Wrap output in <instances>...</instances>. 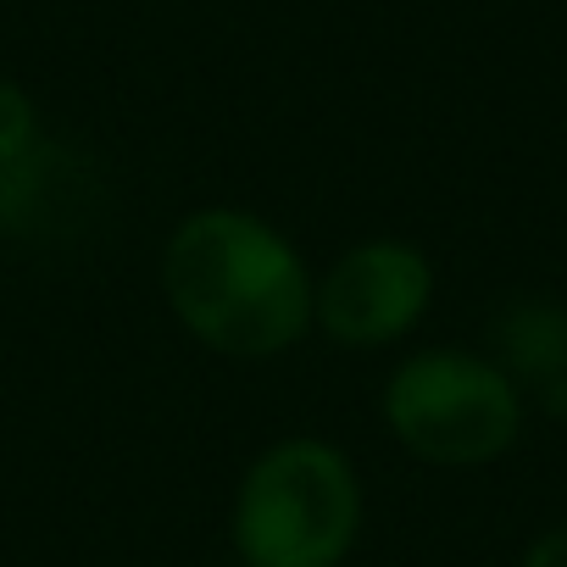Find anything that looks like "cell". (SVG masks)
<instances>
[{
	"instance_id": "cell-1",
	"label": "cell",
	"mask_w": 567,
	"mask_h": 567,
	"mask_svg": "<svg viewBox=\"0 0 567 567\" xmlns=\"http://www.w3.org/2000/svg\"><path fill=\"white\" fill-rule=\"evenodd\" d=\"M162 284L184 329L228 357H278L312 323L301 256L250 212H195L167 239Z\"/></svg>"
},
{
	"instance_id": "cell-2",
	"label": "cell",
	"mask_w": 567,
	"mask_h": 567,
	"mask_svg": "<svg viewBox=\"0 0 567 567\" xmlns=\"http://www.w3.org/2000/svg\"><path fill=\"white\" fill-rule=\"evenodd\" d=\"M357 523V473L323 440H284L256 456L234 501V545L250 567H340Z\"/></svg>"
},
{
	"instance_id": "cell-4",
	"label": "cell",
	"mask_w": 567,
	"mask_h": 567,
	"mask_svg": "<svg viewBox=\"0 0 567 567\" xmlns=\"http://www.w3.org/2000/svg\"><path fill=\"white\" fill-rule=\"evenodd\" d=\"M429 290H434V272L417 245L373 239V245L346 250L329 267L318 290V323L340 346H384L423 318Z\"/></svg>"
},
{
	"instance_id": "cell-6",
	"label": "cell",
	"mask_w": 567,
	"mask_h": 567,
	"mask_svg": "<svg viewBox=\"0 0 567 567\" xmlns=\"http://www.w3.org/2000/svg\"><path fill=\"white\" fill-rule=\"evenodd\" d=\"M523 567H567V523L550 528V534H539V539L528 545Z\"/></svg>"
},
{
	"instance_id": "cell-3",
	"label": "cell",
	"mask_w": 567,
	"mask_h": 567,
	"mask_svg": "<svg viewBox=\"0 0 567 567\" xmlns=\"http://www.w3.org/2000/svg\"><path fill=\"white\" fill-rule=\"evenodd\" d=\"M384 417L395 440L423 462L478 467L517 440V390L478 357L423 351L390 379Z\"/></svg>"
},
{
	"instance_id": "cell-5",
	"label": "cell",
	"mask_w": 567,
	"mask_h": 567,
	"mask_svg": "<svg viewBox=\"0 0 567 567\" xmlns=\"http://www.w3.org/2000/svg\"><path fill=\"white\" fill-rule=\"evenodd\" d=\"M29 151H34V106L23 90L0 84V167H12Z\"/></svg>"
}]
</instances>
